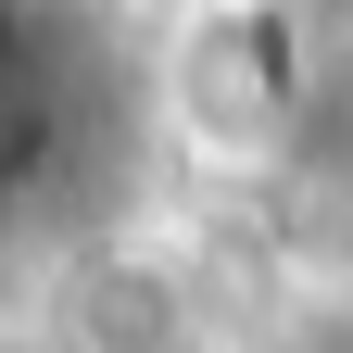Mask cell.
<instances>
[{
	"mask_svg": "<svg viewBox=\"0 0 353 353\" xmlns=\"http://www.w3.org/2000/svg\"><path fill=\"white\" fill-rule=\"evenodd\" d=\"M26 341L38 353H240V328L202 290V265L176 240H152V228H114V240L63 252Z\"/></svg>",
	"mask_w": 353,
	"mask_h": 353,
	"instance_id": "cell-1",
	"label": "cell"
},
{
	"mask_svg": "<svg viewBox=\"0 0 353 353\" xmlns=\"http://www.w3.org/2000/svg\"><path fill=\"white\" fill-rule=\"evenodd\" d=\"M265 353H353V303H316V316H290Z\"/></svg>",
	"mask_w": 353,
	"mask_h": 353,
	"instance_id": "cell-2",
	"label": "cell"
}]
</instances>
